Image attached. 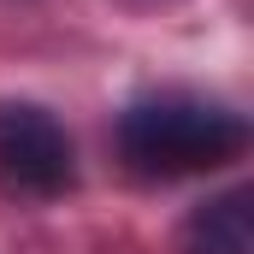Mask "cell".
<instances>
[{
  "instance_id": "1",
  "label": "cell",
  "mask_w": 254,
  "mask_h": 254,
  "mask_svg": "<svg viewBox=\"0 0 254 254\" xmlns=\"http://www.w3.org/2000/svg\"><path fill=\"white\" fill-rule=\"evenodd\" d=\"M243 148H249V119L190 89L148 95L119 113V154L142 178H195L237 160Z\"/></svg>"
},
{
  "instance_id": "2",
  "label": "cell",
  "mask_w": 254,
  "mask_h": 254,
  "mask_svg": "<svg viewBox=\"0 0 254 254\" xmlns=\"http://www.w3.org/2000/svg\"><path fill=\"white\" fill-rule=\"evenodd\" d=\"M0 178L24 195H65L77 184V148L48 107L0 101Z\"/></svg>"
},
{
  "instance_id": "3",
  "label": "cell",
  "mask_w": 254,
  "mask_h": 254,
  "mask_svg": "<svg viewBox=\"0 0 254 254\" xmlns=\"http://www.w3.org/2000/svg\"><path fill=\"white\" fill-rule=\"evenodd\" d=\"M184 254H254V190L201 201L184 225Z\"/></svg>"
}]
</instances>
